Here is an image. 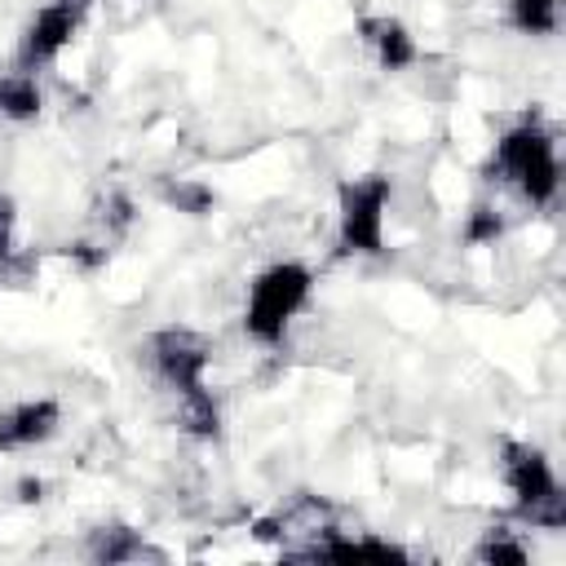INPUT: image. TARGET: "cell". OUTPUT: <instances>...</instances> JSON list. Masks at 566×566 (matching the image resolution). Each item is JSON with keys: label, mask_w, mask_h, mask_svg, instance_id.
Instances as JSON below:
<instances>
[{"label": "cell", "mask_w": 566, "mask_h": 566, "mask_svg": "<svg viewBox=\"0 0 566 566\" xmlns=\"http://www.w3.org/2000/svg\"><path fill=\"white\" fill-rule=\"evenodd\" d=\"M13 230H18V208H13L9 195H0V270H9L13 256H18V239H13Z\"/></svg>", "instance_id": "15"}, {"label": "cell", "mask_w": 566, "mask_h": 566, "mask_svg": "<svg viewBox=\"0 0 566 566\" xmlns=\"http://www.w3.org/2000/svg\"><path fill=\"white\" fill-rule=\"evenodd\" d=\"M314 292V274L301 261H274L265 265L252 287H248V305H243V332L256 345H283L292 318L305 310Z\"/></svg>", "instance_id": "3"}, {"label": "cell", "mask_w": 566, "mask_h": 566, "mask_svg": "<svg viewBox=\"0 0 566 566\" xmlns=\"http://www.w3.org/2000/svg\"><path fill=\"white\" fill-rule=\"evenodd\" d=\"M164 199L186 208V212H195V217H203L212 208V190L208 186H177V190H164Z\"/></svg>", "instance_id": "16"}, {"label": "cell", "mask_w": 566, "mask_h": 566, "mask_svg": "<svg viewBox=\"0 0 566 566\" xmlns=\"http://www.w3.org/2000/svg\"><path fill=\"white\" fill-rule=\"evenodd\" d=\"M358 35H363V44L376 53L380 71H407V66H416V57H420L416 35H411L398 18H389V13L363 18V22H358Z\"/></svg>", "instance_id": "9"}, {"label": "cell", "mask_w": 566, "mask_h": 566, "mask_svg": "<svg viewBox=\"0 0 566 566\" xmlns=\"http://www.w3.org/2000/svg\"><path fill=\"white\" fill-rule=\"evenodd\" d=\"M62 407L53 398H27L0 411V451H27L57 433Z\"/></svg>", "instance_id": "8"}, {"label": "cell", "mask_w": 566, "mask_h": 566, "mask_svg": "<svg viewBox=\"0 0 566 566\" xmlns=\"http://www.w3.org/2000/svg\"><path fill=\"white\" fill-rule=\"evenodd\" d=\"M500 473H504V486L513 491V509L522 522L544 526V531L566 526V495H562V482H557V473L539 447L504 442L500 447Z\"/></svg>", "instance_id": "4"}, {"label": "cell", "mask_w": 566, "mask_h": 566, "mask_svg": "<svg viewBox=\"0 0 566 566\" xmlns=\"http://www.w3.org/2000/svg\"><path fill=\"white\" fill-rule=\"evenodd\" d=\"M88 553H93V562H106V566H119V562H164V548H155L133 526H102L93 535Z\"/></svg>", "instance_id": "10"}, {"label": "cell", "mask_w": 566, "mask_h": 566, "mask_svg": "<svg viewBox=\"0 0 566 566\" xmlns=\"http://www.w3.org/2000/svg\"><path fill=\"white\" fill-rule=\"evenodd\" d=\"M150 363H155V376L177 394V416H181L186 433L217 438L221 407L208 389V363H212L208 336H199L190 327H164L150 336Z\"/></svg>", "instance_id": "1"}, {"label": "cell", "mask_w": 566, "mask_h": 566, "mask_svg": "<svg viewBox=\"0 0 566 566\" xmlns=\"http://www.w3.org/2000/svg\"><path fill=\"white\" fill-rule=\"evenodd\" d=\"M336 199H340V226H336L340 252L385 256V212L394 199V181L385 172L349 177V181H340Z\"/></svg>", "instance_id": "5"}, {"label": "cell", "mask_w": 566, "mask_h": 566, "mask_svg": "<svg viewBox=\"0 0 566 566\" xmlns=\"http://www.w3.org/2000/svg\"><path fill=\"white\" fill-rule=\"evenodd\" d=\"M491 172L495 181H504L509 190H517L531 208L553 203L562 168H557V142L539 119H522L509 133H500L495 150H491Z\"/></svg>", "instance_id": "2"}, {"label": "cell", "mask_w": 566, "mask_h": 566, "mask_svg": "<svg viewBox=\"0 0 566 566\" xmlns=\"http://www.w3.org/2000/svg\"><path fill=\"white\" fill-rule=\"evenodd\" d=\"M84 13H88V0H49L44 9H35V18L22 31V44H18L22 75H35L40 66L57 62V53L75 40Z\"/></svg>", "instance_id": "6"}, {"label": "cell", "mask_w": 566, "mask_h": 566, "mask_svg": "<svg viewBox=\"0 0 566 566\" xmlns=\"http://www.w3.org/2000/svg\"><path fill=\"white\" fill-rule=\"evenodd\" d=\"M128 221H133V203H128L119 190H111L106 199H97V208L88 212L84 230L71 239V248H66V252H71L84 270H97V265H106V256H111V252H115V243L124 239Z\"/></svg>", "instance_id": "7"}, {"label": "cell", "mask_w": 566, "mask_h": 566, "mask_svg": "<svg viewBox=\"0 0 566 566\" xmlns=\"http://www.w3.org/2000/svg\"><path fill=\"white\" fill-rule=\"evenodd\" d=\"M509 22L522 35H553L562 27V0H509Z\"/></svg>", "instance_id": "12"}, {"label": "cell", "mask_w": 566, "mask_h": 566, "mask_svg": "<svg viewBox=\"0 0 566 566\" xmlns=\"http://www.w3.org/2000/svg\"><path fill=\"white\" fill-rule=\"evenodd\" d=\"M40 84L35 75H0V124H27L40 115Z\"/></svg>", "instance_id": "11"}, {"label": "cell", "mask_w": 566, "mask_h": 566, "mask_svg": "<svg viewBox=\"0 0 566 566\" xmlns=\"http://www.w3.org/2000/svg\"><path fill=\"white\" fill-rule=\"evenodd\" d=\"M500 234H504V217H500L491 203H478V208L469 212V221H464V243L486 248V243H495Z\"/></svg>", "instance_id": "14"}, {"label": "cell", "mask_w": 566, "mask_h": 566, "mask_svg": "<svg viewBox=\"0 0 566 566\" xmlns=\"http://www.w3.org/2000/svg\"><path fill=\"white\" fill-rule=\"evenodd\" d=\"M473 557H478V562H491V566H522V562H526V548H522L509 531H486V539L478 544Z\"/></svg>", "instance_id": "13"}]
</instances>
